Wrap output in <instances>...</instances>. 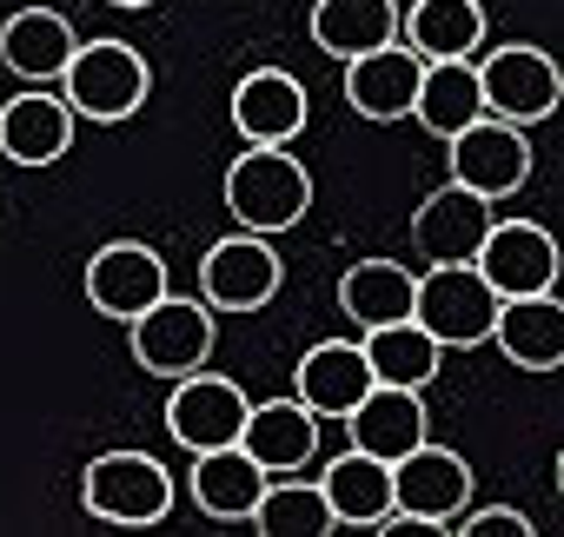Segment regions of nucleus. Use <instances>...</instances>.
Returning a JSON list of instances; mask_svg holds the SVG:
<instances>
[{"instance_id":"nucleus-15","label":"nucleus","mask_w":564,"mask_h":537,"mask_svg":"<svg viewBox=\"0 0 564 537\" xmlns=\"http://www.w3.org/2000/svg\"><path fill=\"white\" fill-rule=\"evenodd\" d=\"M239 451H246L265 478L306 471L313 451H319V418H313L300 398H265V405L246 412V425H239Z\"/></svg>"},{"instance_id":"nucleus-14","label":"nucleus","mask_w":564,"mask_h":537,"mask_svg":"<svg viewBox=\"0 0 564 537\" xmlns=\"http://www.w3.org/2000/svg\"><path fill=\"white\" fill-rule=\"evenodd\" d=\"M306 113H313V100L286 67H252L232 87V127L246 146H293L306 133Z\"/></svg>"},{"instance_id":"nucleus-11","label":"nucleus","mask_w":564,"mask_h":537,"mask_svg":"<svg viewBox=\"0 0 564 537\" xmlns=\"http://www.w3.org/2000/svg\"><path fill=\"white\" fill-rule=\"evenodd\" d=\"M246 392L219 372H186L173 379V398H166V438L180 451H219V445H239V425H246Z\"/></svg>"},{"instance_id":"nucleus-13","label":"nucleus","mask_w":564,"mask_h":537,"mask_svg":"<svg viewBox=\"0 0 564 537\" xmlns=\"http://www.w3.org/2000/svg\"><path fill=\"white\" fill-rule=\"evenodd\" d=\"M491 199H478V193H465V186H438V193H425L419 199V212H412V245H419V259L425 265H471L478 259V245H485V232H491Z\"/></svg>"},{"instance_id":"nucleus-19","label":"nucleus","mask_w":564,"mask_h":537,"mask_svg":"<svg viewBox=\"0 0 564 537\" xmlns=\"http://www.w3.org/2000/svg\"><path fill=\"white\" fill-rule=\"evenodd\" d=\"M74 47H80V34L54 8H21L14 21H0V67L21 74L28 87H54L67 74Z\"/></svg>"},{"instance_id":"nucleus-10","label":"nucleus","mask_w":564,"mask_h":537,"mask_svg":"<svg viewBox=\"0 0 564 537\" xmlns=\"http://www.w3.org/2000/svg\"><path fill=\"white\" fill-rule=\"evenodd\" d=\"M452 146V186H465V193H478V199H511L524 179H531V140H524V127H505V120H471L465 133H452L445 140Z\"/></svg>"},{"instance_id":"nucleus-17","label":"nucleus","mask_w":564,"mask_h":537,"mask_svg":"<svg viewBox=\"0 0 564 537\" xmlns=\"http://www.w3.org/2000/svg\"><path fill=\"white\" fill-rule=\"evenodd\" d=\"M419 74H425V61L405 41H392L379 54H359V61H346V107L359 120H379V127L405 120L412 100H419Z\"/></svg>"},{"instance_id":"nucleus-8","label":"nucleus","mask_w":564,"mask_h":537,"mask_svg":"<svg viewBox=\"0 0 564 537\" xmlns=\"http://www.w3.org/2000/svg\"><path fill=\"white\" fill-rule=\"evenodd\" d=\"M279 280H286V265H279L272 239L265 232H232L199 265V299L213 313H259V306H272Z\"/></svg>"},{"instance_id":"nucleus-4","label":"nucleus","mask_w":564,"mask_h":537,"mask_svg":"<svg viewBox=\"0 0 564 537\" xmlns=\"http://www.w3.org/2000/svg\"><path fill=\"white\" fill-rule=\"evenodd\" d=\"M471 67H478L485 113L505 120V127H538V120H551L557 100H564L557 61H551L544 47H531V41H505L498 54H485V61H471Z\"/></svg>"},{"instance_id":"nucleus-6","label":"nucleus","mask_w":564,"mask_h":537,"mask_svg":"<svg viewBox=\"0 0 564 537\" xmlns=\"http://www.w3.org/2000/svg\"><path fill=\"white\" fill-rule=\"evenodd\" d=\"M80 504L100 524H160L173 511V471L147 451H100L80 471Z\"/></svg>"},{"instance_id":"nucleus-16","label":"nucleus","mask_w":564,"mask_h":537,"mask_svg":"<svg viewBox=\"0 0 564 537\" xmlns=\"http://www.w3.org/2000/svg\"><path fill=\"white\" fill-rule=\"evenodd\" d=\"M491 346H498L518 372H557V365H564V299H557V293L498 299Z\"/></svg>"},{"instance_id":"nucleus-1","label":"nucleus","mask_w":564,"mask_h":537,"mask_svg":"<svg viewBox=\"0 0 564 537\" xmlns=\"http://www.w3.org/2000/svg\"><path fill=\"white\" fill-rule=\"evenodd\" d=\"M226 212L239 232H293L313 212V173L293 160V146H246L226 166Z\"/></svg>"},{"instance_id":"nucleus-30","label":"nucleus","mask_w":564,"mask_h":537,"mask_svg":"<svg viewBox=\"0 0 564 537\" xmlns=\"http://www.w3.org/2000/svg\"><path fill=\"white\" fill-rule=\"evenodd\" d=\"M445 530H458V537H531V517L511 504H491V511H458Z\"/></svg>"},{"instance_id":"nucleus-27","label":"nucleus","mask_w":564,"mask_h":537,"mask_svg":"<svg viewBox=\"0 0 564 537\" xmlns=\"http://www.w3.org/2000/svg\"><path fill=\"white\" fill-rule=\"evenodd\" d=\"M259 491H265V471H259L239 445L193 451V504H199L213 524H246V511L259 504Z\"/></svg>"},{"instance_id":"nucleus-3","label":"nucleus","mask_w":564,"mask_h":537,"mask_svg":"<svg viewBox=\"0 0 564 537\" xmlns=\"http://www.w3.org/2000/svg\"><path fill=\"white\" fill-rule=\"evenodd\" d=\"M412 319L438 339V352H471L491 339L498 293L478 280V265H425L412 286Z\"/></svg>"},{"instance_id":"nucleus-9","label":"nucleus","mask_w":564,"mask_h":537,"mask_svg":"<svg viewBox=\"0 0 564 537\" xmlns=\"http://www.w3.org/2000/svg\"><path fill=\"white\" fill-rule=\"evenodd\" d=\"M478 280L498 299H524V293H557V239L538 219H491L485 245H478Z\"/></svg>"},{"instance_id":"nucleus-28","label":"nucleus","mask_w":564,"mask_h":537,"mask_svg":"<svg viewBox=\"0 0 564 537\" xmlns=\"http://www.w3.org/2000/svg\"><path fill=\"white\" fill-rule=\"evenodd\" d=\"M359 352H366V365H372V379L379 385H412V392H425L432 379H438V339L419 326V319H392V326H372L366 339H359Z\"/></svg>"},{"instance_id":"nucleus-12","label":"nucleus","mask_w":564,"mask_h":537,"mask_svg":"<svg viewBox=\"0 0 564 537\" xmlns=\"http://www.w3.org/2000/svg\"><path fill=\"white\" fill-rule=\"evenodd\" d=\"M153 299H166V259L147 239H113L87 259V306L107 319H140Z\"/></svg>"},{"instance_id":"nucleus-31","label":"nucleus","mask_w":564,"mask_h":537,"mask_svg":"<svg viewBox=\"0 0 564 537\" xmlns=\"http://www.w3.org/2000/svg\"><path fill=\"white\" fill-rule=\"evenodd\" d=\"M107 8H127V14H140V8H153V0H107Z\"/></svg>"},{"instance_id":"nucleus-7","label":"nucleus","mask_w":564,"mask_h":537,"mask_svg":"<svg viewBox=\"0 0 564 537\" xmlns=\"http://www.w3.org/2000/svg\"><path fill=\"white\" fill-rule=\"evenodd\" d=\"M465 504H471V464L458 451H445V445L425 438V445H412L392 464V517L445 530Z\"/></svg>"},{"instance_id":"nucleus-20","label":"nucleus","mask_w":564,"mask_h":537,"mask_svg":"<svg viewBox=\"0 0 564 537\" xmlns=\"http://www.w3.org/2000/svg\"><path fill=\"white\" fill-rule=\"evenodd\" d=\"M74 146V107L47 87H28L0 107V153L14 166H54Z\"/></svg>"},{"instance_id":"nucleus-24","label":"nucleus","mask_w":564,"mask_h":537,"mask_svg":"<svg viewBox=\"0 0 564 537\" xmlns=\"http://www.w3.org/2000/svg\"><path fill=\"white\" fill-rule=\"evenodd\" d=\"M399 41V0H313V47L359 61Z\"/></svg>"},{"instance_id":"nucleus-2","label":"nucleus","mask_w":564,"mask_h":537,"mask_svg":"<svg viewBox=\"0 0 564 537\" xmlns=\"http://www.w3.org/2000/svg\"><path fill=\"white\" fill-rule=\"evenodd\" d=\"M147 94H153V67L127 41H80L61 74V100L74 107V120H94V127L133 120L147 107Z\"/></svg>"},{"instance_id":"nucleus-21","label":"nucleus","mask_w":564,"mask_h":537,"mask_svg":"<svg viewBox=\"0 0 564 537\" xmlns=\"http://www.w3.org/2000/svg\"><path fill=\"white\" fill-rule=\"evenodd\" d=\"M425 398L412 392V385H379L372 379V392L346 412V431H352V445L359 451H372V458H386V464H399L412 445H425Z\"/></svg>"},{"instance_id":"nucleus-5","label":"nucleus","mask_w":564,"mask_h":537,"mask_svg":"<svg viewBox=\"0 0 564 537\" xmlns=\"http://www.w3.org/2000/svg\"><path fill=\"white\" fill-rule=\"evenodd\" d=\"M213 306L206 299H153L140 319H127V346H133V365L153 372V379H186L213 359Z\"/></svg>"},{"instance_id":"nucleus-29","label":"nucleus","mask_w":564,"mask_h":537,"mask_svg":"<svg viewBox=\"0 0 564 537\" xmlns=\"http://www.w3.org/2000/svg\"><path fill=\"white\" fill-rule=\"evenodd\" d=\"M246 524L259 537H333V511H326V491L319 478H265L259 504L246 511Z\"/></svg>"},{"instance_id":"nucleus-26","label":"nucleus","mask_w":564,"mask_h":537,"mask_svg":"<svg viewBox=\"0 0 564 537\" xmlns=\"http://www.w3.org/2000/svg\"><path fill=\"white\" fill-rule=\"evenodd\" d=\"M412 120H419L432 140H452V133H465L471 120H485L478 67H471V61H425V74H419V100H412Z\"/></svg>"},{"instance_id":"nucleus-18","label":"nucleus","mask_w":564,"mask_h":537,"mask_svg":"<svg viewBox=\"0 0 564 537\" xmlns=\"http://www.w3.org/2000/svg\"><path fill=\"white\" fill-rule=\"evenodd\" d=\"M366 392H372V365H366L359 339H319L293 372V398L313 418H346Z\"/></svg>"},{"instance_id":"nucleus-23","label":"nucleus","mask_w":564,"mask_h":537,"mask_svg":"<svg viewBox=\"0 0 564 537\" xmlns=\"http://www.w3.org/2000/svg\"><path fill=\"white\" fill-rule=\"evenodd\" d=\"M399 41L419 61H471L485 41V8L478 0H412L399 8Z\"/></svg>"},{"instance_id":"nucleus-25","label":"nucleus","mask_w":564,"mask_h":537,"mask_svg":"<svg viewBox=\"0 0 564 537\" xmlns=\"http://www.w3.org/2000/svg\"><path fill=\"white\" fill-rule=\"evenodd\" d=\"M412 286H419L412 265H399V259H359V265H346V280H339V313L359 332L412 319Z\"/></svg>"},{"instance_id":"nucleus-22","label":"nucleus","mask_w":564,"mask_h":537,"mask_svg":"<svg viewBox=\"0 0 564 537\" xmlns=\"http://www.w3.org/2000/svg\"><path fill=\"white\" fill-rule=\"evenodd\" d=\"M319 491H326L333 530H379L392 517V464L372 458V451H359V445L326 464Z\"/></svg>"}]
</instances>
